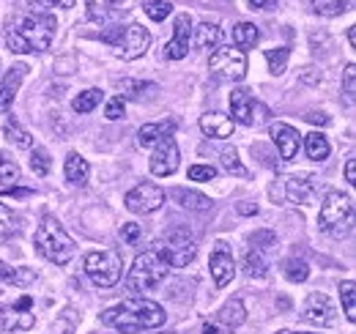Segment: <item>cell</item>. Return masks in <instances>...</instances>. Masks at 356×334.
Masks as SVG:
<instances>
[{
    "label": "cell",
    "mask_w": 356,
    "mask_h": 334,
    "mask_svg": "<svg viewBox=\"0 0 356 334\" xmlns=\"http://www.w3.org/2000/svg\"><path fill=\"white\" fill-rule=\"evenodd\" d=\"M55 17L44 11H19L6 22V44L17 55L44 52L55 39Z\"/></svg>",
    "instance_id": "1"
},
{
    "label": "cell",
    "mask_w": 356,
    "mask_h": 334,
    "mask_svg": "<svg viewBox=\"0 0 356 334\" xmlns=\"http://www.w3.org/2000/svg\"><path fill=\"white\" fill-rule=\"evenodd\" d=\"M168 321L165 310L151 301V299H127L110 310H104L102 315V324L104 326H113L124 334H137L145 332V329H156Z\"/></svg>",
    "instance_id": "2"
},
{
    "label": "cell",
    "mask_w": 356,
    "mask_h": 334,
    "mask_svg": "<svg viewBox=\"0 0 356 334\" xmlns=\"http://www.w3.org/2000/svg\"><path fill=\"white\" fill-rule=\"evenodd\" d=\"M33 244H36V252L42 257H47L49 263H55V266H66L74 257V241H72V236L49 214L42 216V222L36 228V236H33Z\"/></svg>",
    "instance_id": "3"
},
{
    "label": "cell",
    "mask_w": 356,
    "mask_h": 334,
    "mask_svg": "<svg viewBox=\"0 0 356 334\" xmlns=\"http://www.w3.org/2000/svg\"><path fill=\"white\" fill-rule=\"evenodd\" d=\"M102 42L110 44L115 49L118 58L124 61H137L145 55V49L151 47V33L137 25V22H129V25H115L110 31L102 33Z\"/></svg>",
    "instance_id": "4"
},
{
    "label": "cell",
    "mask_w": 356,
    "mask_h": 334,
    "mask_svg": "<svg viewBox=\"0 0 356 334\" xmlns=\"http://www.w3.org/2000/svg\"><path fill=\"white\" fill-rule=\"evenodd\" d=\"M168 271H170V266H168L154 250L140 252V255L134 257L129 274H127V288H129L132 293L151 291V288H156V285L165 283Z\"/></svg>",
    "instance_id": "5"
},
{
    "label": "cell",
    "mask_w": 356,
    "mask_h": 334,
    "mask_svg": "<svg viewBox=\"0 0 356 334\" xmlns=\"http://www.w3.org/2000/svg\"><path fill=\"white\" fill-rule=\"evenodd\" d=\"M154 252H156L170 269H184V266H189V263L195 260L197 244H195V239L189 236V230L173 228V230L165 233V239L154 247Z\"/></svg>",
    "instance_id": "6"
},
{
    "label": "cell",
    "mask_w": 356,
    "mask_h": 334,
    "mask_svg": "<svg viewBox=\"0 0 356 334\" xmlns=\"http://www.w3.org/2000/svg\"><path fill=\"white\" fill-rule=\"evenodd\" d=\"M86 274L96 288H113V285H118V280L124 274V260L115 250L88 252L86 255Z\"/></svg>",
    "instance_id": "7"
},
{
    "label": "cell",
    "mask_w": 356,
    "mask_h": 334,
    "mask_svg": "<svg viewBox=\"0 0 356 334\" xmlns=\"http://www.w3.org/2000/svg\"><path fill=\"white\" fill-rule=\"evenodd\" d=\"M209 72L217 80L238 83L247 74V55L241 49H233V47H217L209 58Z\"/></svg>",
    "instance_id": "8"
},
{
    "label": "cell",
    "mask_w": 356,
    "mask_h": 334,
    "mask_svg": "<svg viewBox=\"0 0 356 334\" xmlns=\"http://www.w3.org/2000/svg\"><path fill=\"white\" fill-rule=\"evenodd\" d=\"M230 113H233V124H241V126H261L268 121V107L264 102H258L250 90L244 88H236L230 93Z\"/></svg>",
    "instance_id": "9"
},
{
    "label": "cell",
    "mask_w": 356,
    "mask_h": 334,
    "mask_svg": "<svg viewBox=\"0 0 356 334\" xmlns=\"http://www.w3.org/2000/svg\"><path fill=\"white\" fill-rule=\"evenodd\" d=\"M36 326V312H33V299L25 293L14 304L0 307V329L3 332H31Z\"/></svg>",
    "instance_id": "10"
},
{
    "label": "cell",
    "mask_w": 356,
    "mask_h": 334,
    "mask_svg": "<svg viewBox=\"0 0 356 334\" xmlns=\"http://www.w3.org/2000/svg\"><path fill=\"white\" fill-rule=\"evenodd\" d=\"M354 216V200L343 192H329L321 203V214H318V228L321 230H334L337 225H346L351 222Z\"/></svg>",
    "instance_id": "11"
},
{
    "label": "cell",
    "mask_w": 356,
    "mask_h": 334,
    "mask_svg": "<svg viewBox=\"0 0 356 334\" xmlns=\"http://www.w3.org/2000/svg\"><path fill=\"white\" fill-rule=\"evenodd\" d=\"M162 203H165V189H159L156 184H137L124 198V206L132 214H154L162 209Z\"/></svg>",
    "instance_id": "12"
},
{
    "label": "cell",
    "mask_w": 356,
    "mask_h": 334,
    "mask_svg": "<svg viewBox=\"0 0 356 334\" xmlns=\"http://www.w3.org/2000/svg\"><path fill=\"white\" fill-rule=\"evenodd\" d=\"M318 192H321V178L315 173H296L285 181V195L296 206H310Z\"/></svg>",
    "instance_id": "13"
},
{
    "label": "cell",
    "mask_w": 356,
    "mask_h": 334,
    "mask_svg": "<svg viewBox=\"0 0 356 334\" xmlns=\"http://www.w3.org/2000/svg\"><path fill=\"white\" fill-rule=\"evenodd\" d=\"M178 162H181V154H178V145L173 137H162L159 143H156V148H154V154H151V173L154 175H159V178H165V175H173L178 170Z\"/></svg>",
    "instance_id": "14"
},
{
    "label": "cell",
    "mask_w": 356,
    "mask_h": 334,
    "mask_svg": "<svg viewBox=\"0 0 356 334\" xmlns=\"http://www.w3.org/2000/svg\"><path fill=\"white\" fill-rule=\"evenodd\" d=\"M302 321L312 324V326H332L337 321L334 304L329 301L326 293H310V299L302 307Z\"/></svg>",
    "instance_id": "15"
},
{
    "label": "cell",
    "mask_w": 356,
    "mask_h": 334,
    "mask_svg": "<svg viewBox=\"0 0 356 334\" xmlns=\"http://www.w3.org/2000/svg\"><path fill=\"white\" fill-rule=\"evenodd\" d=\"M189 44H192V17L189 14H178L173 39L165 44V55L170 61H181V58L189 55Z\"/></svg>",
    "instance_id": "16"
},
{
    "label": "cell",
    "mask_w": 356,
    "mask_h": 334,
    "mask_svg": "<svg viewBox=\"0 0 356 334\" xmlns=\"http://www.w3.org/2000/svg\"><path fill=\"white\" fill-rule=\"evenodd\" d=\"M271 140H274V145L280 148V157L285 159V162H293V157L299 154V132L293 129L291 124H282V121H277V124H271Z\"/></svg>",
    "instance_id": "17"
},
{
    "label": "cell",
    "mask_w": 356,
    "mask_h": 334,
    "mask_svg": "<svg viewBox=\"0 0 356 334\" xmlns=\"http://www.w3.org/2000/svg\"><path fill=\"white\" fill-rule=\"evenodd\" d=\"M209 266H211V277H214V285L217 288H225L230 280H233V274H236V260H233V255L227 250V244H217V250L211 252V260H209Z\"/></svg>",
    "instance_id": "18"
},
{
    "label": "cell",
    "mask_w": 356,
    "mask_h": 334,
    "mask_svg": "<svg viewBox=\"0 0 356 334\" xmlns=\"http://www.w3.org/2000/svg\"><path fill=\"white\" fill-rule=\"evenodd\" d=\"M25 74H28V66H25V63H14V66L8 69L6 80L0 83V116L11 110L14 96H17L19 85H22V80H25Z\"/></svg>",
    "instance_id": "19"
},
{
    "label": "cell",
    "mask_w": 356,
    "mask_h": 334,
    "mask_svg": "<svg viewBox=\"0 0 356 334\" xmlns=\"http://www.w3.org/2000/svg\"><path fill=\"white\" fill-rule=\"evenodd\" d=\"M200 132H203L206 137L225 140V137L233 134V121H230V116H225V113H206V116H200Z\"/></svg>",
    "instance_id": "20"
},
{
    "label": "cell",
    "mask_w": 356,
    "mask_h": 334,
    "mask_svg": "<svg viewBox=\"0 0 356 334\" xmlns=\"http://www.w3.org/2000/svg\"><path fill=\"white\" fill-rule=\"evenodd\" d=\"M31 283H36V271L22 266V269H11L6 263H0V293L3 288H28Z\"/></svg>",
    "instance_id": "21"
},
{
    "label": "cell",
    "mask_w": 356,
    "mask_h": 334,
    "mask_svg": "<svg viewBox=\"0 0 356 334\" xmlns=\"http://www.w3.org/2000/svg\"><path fill=\"white\" fill-rule=\"evenodd\" d=\"M63 173H66V181H69L72 186H86V184H88V175H90L88 159H83L77 151H72V154L66 157Z\"/></svg>",
    "instance_id": "22"
},
{
    "label": "cell",
    "mask_w": 356,
    "mask_h": 334,
    "mask_svg": "<svg viewBox=\"0 0 356 334\" xmlns=\"http://www.w3.org/2000/svg\"><path fill=\"white\" fill-rule=\"evenodd\" d=\"M173 132H176V121H159V124H145L140 126V132H137V145H154V143H159L162 137H173Z\"/></svg>",
    "instance_id": "23"
},
{
    "label": "cell",
    "mask_w": 356,
    "mask_h": 334,
    "mask_svg": "<svg viewBox=\"0 0 356 334\" xmlns=\"http://www.w3.org/2000/svg\"><path fill=\"white\" fill-rule=\"evenodd\" d=\"M170 198L176 200L181 209H189V211H209L211 209V198H206L203 192H195V189H170Z\"/></svg>",
    "instance_id": "24"
},
{
    "label": "cell",
    "mask_w": 356,
    "mask_h": 334,
    "mask_svg": "<svg viewBox=\"0 0 356 334\" xmlns=\"http://www.w3.org/2000/svg\"><path fill=\"white\" fill-rule=\"evenodd\" d=\"M220 42H222V28H220L217 22H203V25L195 28V47H197L200 52L217 49Z\"/></svg>",
    "instance_id": "25"
},
{
    "label": "cell",
    "mask_w": 356,
    "mask_h": 334,
    "mask_svg": "<svg viewBox=\"0 0 356 334\" xmlns=\"http://www.w3.org/2000/svg\"><path fill=\"white\" fill-rule=\"evenodd\" d=\"M244 274L252 280H261L268 274V252L261 247H250L244 252Z\"/></svg>",
    "instance_id": "26"
},
{
    "label": "cell",
    "mask_w": 356,
    "mask_h": 334,
    "mask_svg": "<svg viewBox=\"0 0 356 334\" xmlns=\"http://www.w3.org/2000/svg\"><path fill=\"white\" fill-rule=\"evenodd\" d=\"M217 321L222 326H227V329H236V326H241L247 321V310H244V304L238 299H230L222 310L217 312Z\"/></svg>",
    "instance_id": "27"
},
{
    "label": "cell",
    "mask_w": 356,
    "mask_h": 334,
    "mask_svg": "<svg viewBox=\"0 0 356 334\" xmlns=\"http://www.w3.org/2000/svg\"><path fill=\"white\" fill-rule=\"evenodd\" d=\"M261 39V31H258V25H252V22H238L236 28H233V44H236V49H252L255 44Z\"/></svg>",
    "instance_id": "28"
},
{
    "label": "cell",
    "mask_w": 356,
    "mask_h": 334,
    "mask_svg": "<svg viewBox=\"0 0 356 334\" xmlns=\"http://www.w3.org/2000/svg\"><path fill=\"white\" fill-rule=\"evenodd\" d=\"M305 151H307V157H310L312 162H323V159H329L332 145H329V140L321 132H310L305 137Z\"/></svg>",
    "instance_id": "29"
},
{
    "label": "cell",
    "mask_w": 356,
    "mask_h": 334,
    "mask_svg": "<svg viewBox=\"0 0 356 334\" xmlns=\"http://www.w3.org/2000/svg\"><path fill=\"white\" fill-rule=\"evenodd\" d=\"M19 181H22L19 165L14 159H8L6 154H0V192H8L14 186H19Z\"/></svg>",
    "instance_id": "30"
},
{
    "label": "cell",
    "mask_w": 356,
    "mask_h": 334,
    "mask_svg": "<svg viewBox=\"0 0 356 334\" xmlns=\"http://www.w3.org/2000/svg\"><path fill=\"white\" fill-rule=\"evenodd\" d=\"M3 137H6L11 145H17V148H31V145H33V137L17 124L14 118H8V121L3 124Z\"/></svg>",
    "instance_id": "31"
},
{
    "label": "cell",
    "mask_w": 356,
    "mask_h": 334,
    "mask_svg": "<svg viewBox=\"0 0 356 334\" xmlns=\"http://www.w3.org/2000/svg\"><path fill=\"white\" fill-rule=\"evenodd\" d=\"M282 274H285L291 283H305V280L310 277V266H307V260H302V257H288V260H282Z\"/></svg>",
    "instance_id": "32"
},
{
    "label": "cell",
    "mask_w": 356,
    "mask_h": 334,
    "mask_svg": "<svg viewBox=\"0 0 356 334\" xmlns=\"http://www.w3.org/2000/svg\"><path fill=\"white\" fill-rule=\"evenodd\" d=\"M288 58H291V49H285V47H274V49H266L268 72H271L274 77H280V74L288 69Z\"/></svg>",
    "instance_id": "33"
},
{
    "label": "cell",
    "mask_w": 356,
    "mask_h": 334,
    "mask_svg": "<svg viewBox=\"0 0 356 334\" xmlns=\"http://www.w3.org/2000/svg\"><path fill=\"white\" fill-rule=\"evenodd\" d=\"M99 102H102V90H99V88H88V90H83L80 96H74L72 107H74V113L86 116V113H90V110H96Z\"/></svg>",
    "instance_id": "34"
},
{
    "label": "cell",
    "mask_w": 356,
    "mask_h": 334,
    "mask_svg": "<svg viewBox=\"0 0 356 334\" xmlns=\"http://www.w3.org/2000/svg\"><path fill=\"white\" fill-rule=\"evenodd\" d=\"M340 299H343V310H346V318L354 324V321H356V285H354V280H346V283H340Z\"/></svg>",
    "instance_id": "35"
},
{
    "label": "cell",
    "mask_w": 356,
    "mask_h": 334,
    "mask_svg": "<svg viewBox=\"0 0 356 334\" xmlns=\"http://www.w3.org/2000/svg\"><path fill=\"white\" fill-rule=\"evenodd\" d=\"M222 167H225V173H230V175H236V178H247V175H250V170L241 165L236 148H225L222 151Z\"/></svg>",
    "instance_id": "36"
},
{
    "label": "cell",
    "mask_w": 356,
    "mask_h": 334,
    "mask_svg": "<svg viewBox=\"0 0 356 334\" xmlns=\"http://www.w3.org/2000/svg\"><path fill=\"white\" fill-rule=\"evenodd\" d=\"M143 11H145V17H148V19L162 22V19H168V17H170L173 6H170L168 0H145V3H143Z\"/></svg>",
    "instance_id": "37"
},
{
    "label": "cell",
    "mask_w": 356,
    "mask_h": 334,
    "mask_svg": "<svg viewBox=\"0 0 356 334\" xmlns=\"http://www.w3.org/2000/svg\"><path fill=\"white\" fill-rule=\"evenodd\" d=\"M348 8V0H312V11L321 17H340Z\"/></svg>",
    "instance_id": "38"
},
{
    "label": "cell",
    "mask_w": 356,
    "mask_h": 334,
    "mask_svg": "<svg viewBox=\"0 0 356 334\" xmlns=\"http://www.w3.org/2000/svg\"><path fill=\"white\" fill-rule=\"evenodd\" d=\"M17 230H19V219H17V214L8 209L6 203H0V239L14 236Z\"/></svg>",
    "instance_id": "39"
},
{
    "label": "cell",
    "mask_w": 356,
    "mask_h": 334,
    "mask_svg": "<svg viewBox=\"0 0 356 334\" xmlns=\"http://www.w3.org/2000/svg\"><path fill=\"white\" fill-rule=\"evenodd\" d=\"M118 88L124 90V96H132V99H140L145 90H156V85L145 80H118Z\"/></svg>",
    "instance_id": "40"
},
{
    "label": "cell",
    "mask_w": 356,
    "mask_h": 334,
    "mask_svg": "<svg viewBox=\"0 0 356 334\" xmlns=\"http://www.w3.org/2000/svg\"><path fill=\"white\" fill-rule=\"evenodd\" d=\"M31 167H33L36 175H47V173H49L52 162H49V154H47L44 148H33V154H31Z\"/></svg>",
    "instance_id": "41"
},
{
    "label": "cell",
    "mask_w": 356,
    "mask_h": 334,
    "mask_svg": "<svg viewBox=\"0 0 356 334\" xmlns=\"http://www.w3.org/2000/svg\"><path fill=\"white\" fill-rule=\"evenodd\" d=\"M250 244L268 252V250H274V247H277V236H274L271 230H258V233H252V236H250Z\"/></svg>",
    "instance_id": "42"
},
{
    "label": "cell",
    "mask_w": 356,
    "mask_h": 334,
    "mask_svg": "<svg viewBox=\"0 0 356 334\" xmlns=\"http://www.w3.org/2000/svg\"><path fill=\"white\" fill-rule=\"evenodd\" d=\"M189 178H192V181H214V178H217V167L192 165L189 167Z\"/></svg>",
    "instance_id": "43"
},
{
    "label": "cell",
    "mask_w": 356,
    "mask_h": 334,
    "mask_svg": "<svg viewBox=\"0 0 356 334\" xmlns=\"http://www.w3.org/2000/svg\"><path fill=\"white\" fill-rule=\"evenodd\" d=\"M343 90H346L348 102L354 104V96H356V66L354 63H348V66H346V74H343Z\"/></svg>",
    "instance_id": "44"
},
{
    "label": "cell",
    "mask_w": 356,
    "mask_h": 334,
    "mask_svg": "<svg viewBox=\"0 0 356 334\" xmlns=\"http://www.w3.org/2000/svg\"><path fill=\"white\" fill-rule=\"evenodd\" d=\"M124 96H113L110 102H107V110H104V116L110 118V121H118V118H124Z\"/></svg>",
    "instance_id": "45"
},
{
    "label": "cell",
    "mask_w": 356,
    "mask_h": 334,
    "mask_svg": "<svg viewBox=\"0 0 356 334\" xmlns=\"http://www.w3.org/2000/svg\"><path fill=\"white\" fill-rule=\"evenodd\" d=\"M140 233H143V230H140L137 222H124V225H121V239H124L127 244H137Z\"/></svg>",
    "instance_id": "46"
},
{
    "label": "cell",
    "mask_w": 356,
    "mask_h": 334,
    "mask_svg": "<svg viewBox=\"0 0 356 334\" xmlns=\"http://www.w3.org/2000/svg\"><path fill=\"white\" fill-rule=\"evenodd\" d=\"M299 77H302V83H307V85L321 83V72H315V69H305Z\"/></svg>",
    "instance_id": "47"
},
{
    "label": "cell",
    "mask_w": 356,
    "mask_h": 334,
    "mask_svg": "<svg viewBox=\"0 0 356 334\" xmlns=\"http://www.w3.org/2000/svg\"><path fill=\"white\" fill-rule=\"evenodd\" d=\"M250 8H258V11H266V8H277V0H247Z\"/></svg>",
    "instance_id": "48"
},
{
    "label": "cell",
    "mask_w": 356,
    "mask_h": 334,
    "mask_svg": "<svg viewBox=\"0 0 356 334\" xmlns=\"http://www.w3.org/2000/svg\"><path fill=\"white\" fill-rule=\"evenodd\" d=\"M346 181H348L351 186L356 184V162L354 159H348V162H346Z\"/></svg>",
    "instance_id": "49"
},
{
    "label": "cell",
    "mask_w": 356,
    "mask_h": 334,
    "mask_svg": "<svg viewBox=\"0 0 356 334\" xmlns=\"http://www.w3.org/2000/svg\"><path fill=\"white\" fill-rule=\"evenodd\" d=\"M307 121H312V124L326 126V124H329V116H326V113H307Z\"/></svg>",
    "instance_id": "50"
},
{
    "label": "cell",
    "mask_w": 356,
    "mask_h": 334,
    "mask_svg": "<svg viewBox=\"0 0 356 334\" xmlns=\"http://www.w3.org/2000/svg\"><path fill=\"white\" fill-rule=\"evenodd\" d=\"M47 6H60V8H74L77 6V0H42Z\"/></svg>",
    "instance_id": "51"
},
{
    "label": "cell",
    "mask_w": 356,
    "mask_h": 334,
    "mask_svg": "<svg viewBox=\"0 0 356 334\" xmlns=\"http://www.w3.org/2000/svg\"><path fill=\"white\" fill-rule=\"evenodd\" d=\"M238 214H244V216L258 214V206H255V203H241V206H238Z\"/></svg>",
    "instance_id": "52"
},
{
    "label": "cell",
    "mask_w": 356,
    "mask_h": 334,
    "mask_svg": "<svg viewBox=\"0 0 356 334\" xmlns=\"http://www.w3.org/2000/svg\"><path fill=\"white\" fill-rule=\"evenodd\" d=\"M110 8H127V0H104Z\"/></svg>",
    "instance_id": "53"
},
{
    "label": "cell",
    "mask_w": 356,
    "mask_h": 334,
    "mask_svg": "<svg viewBox=\"0 0 356 334\" xmlns=\"http://www.w3.org/2000/svg\"><path fill=\"white\" fill-rule=\"evenodd\" d=\"M200 334H220L211 324H203V329H200Z\"/></svg>",
    "instance_id": "54"
},
{
    "label": "cell",
    "mask_w": 356,
    "mask_h": 334,
    "mask_svg": "<svg viewBox=\"0 0 356 334\" xmlns=\"http://www.w3.org/2000/svg\"><path fill=\"white\" fill-rule=\"evenodd\" d=\"M348 42H351V47H356V31H354V25L348 28Z\"/></svg>",
    "instance_id": "55"
},
{
    "label": "cell",
    "mask_w": 356,
    "mask_h": 334,
    "mask_svg": "<svg viewBox=\"0 0 356 334\" xmlns=\"http://www.w3.org/2000/svg\"><path fill=\"white\" fill-rule=\"evenodd\" d=\"M277 334H307V332H291V329H285V332H277Z\"/></svg>",
    "instance_id": "56"
}]
</instances>
